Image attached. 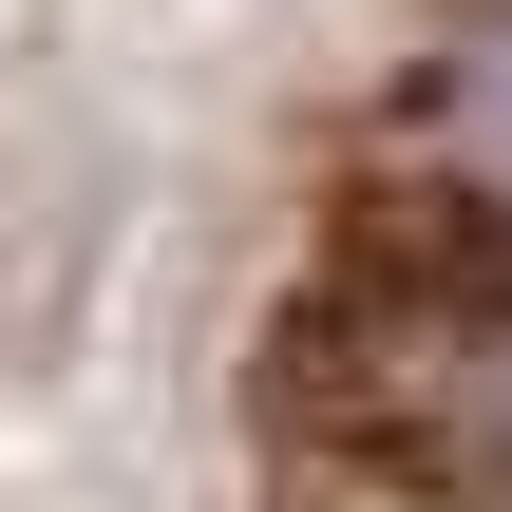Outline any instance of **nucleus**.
Returning a JSON list of instances; mask_svg holds the SVG:
<instances>
[{
  "label": "nucleus",
  "instance_id": "f257e3e1",
  "mask_svg": "<svg viewBox=\"0 0 512 512\" xmlns=\"http://www.w3.org/2000/svg\"><path fill=\"white\" fill-rule=\"evenodd\" d=\"M266 380L342 512H512V228L380 152Z\"/></svg>",
  "mask_w": 512,
  "mask_h": 512
},
{
  "label": "nucleus",
  "instance_id": "f03ea898",
  "mask_svg": "<svg viewBox=\"0 0 512 512\" xmlns=\"http://www.w3.org/2000/svg\"><path fill=\"white\" fill-rule=\"evenodd\" d=\"M399 171L512 228V0H456V19H437V57H418V95H399Z\"/></svg>",
  "mask_w": 512,
  "mask_h": 512
}]
</instances>
